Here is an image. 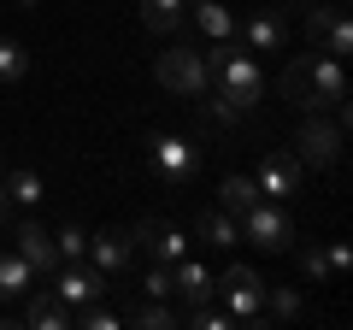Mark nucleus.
Instances as JSON below:
<instances>
[{
	"mask_svg": "<svg viewBox=\"0 0 353 330\" xmlns=\"http://www.w3.org/2000/svg\"><path fill=\"white\" fill-rule=\"evenodd\" d=\"M277 95L289 106H301V113H336V118H347V71H341V59L324 53V48L301 53V59L277 77Z\"/></svg>",
	"mask_w": 353,
	"mask_h": 330,
	"instance_id": "1",
	"label": "nucleus"
},
{
	"mask_svg": "<svg viewBox=\"0 0 353 330\" xmlns=\"http://www.w3.org/2000/svg\"><path fill=\"white\" fill-rule=\"evenodd\" d=\"M201 59H206V89L224 95L236 113H253V106L265 101V71H259V59H253V48L212 41V48H201Z\"/></svg>",
	"mask_w": 353,
	"mask_h": 330,
	"instance_id": "2",
	"label": "nucleus"
},
{
	"mask_svg": "<svg viewBox=\"0 0 353 330\" xmlns=\"http://www.w3.org/2000/svg\"><path fill=\"white\" fill-rule=\"evenodd\" d=\"M153 77H159V89L183 95V101H201L206 95V59L194 41H171V48L153 59Z\"/></svg>",
	"mask_w": 353,
	"mask_h": 330,
	"instance_id": "3",
	"label": "nucleus"
},
{
	"mask_svg": "<svg viewBox=\"0 0 353 330\" xmlns=\"http://www.w3.org/2000/svg\"><path fill=\"white\" fill-rule=\"evenodd\" d=\"M218 295H224V307L236 313V324H241V330L271 324V318H265V278H259L253 266H224V278H218Z\"/></svg>",
	"mask_w": 353,
	"mask_h": 330,
	"instance_id": "4",
	"label": "nucleus"
},
{
	"mask_svg": "<svg viewBox=\"0 0 353 330\" xmlns=\"http://www.w3.org/2000/svg\"><path fill=\"white\" fill-rule=\"evenodd\" d=\"M294 159H301V165H318V171H336V165H341V118L336 113H306V124L301 130H294Z\"/></svg>",
	"mask_w": 353,
	"mask_h": 330,
	"instance_id": "5",
	"label": "nucleus"
},
{
	"mask_svg": "<svg viewBox=\"0 0 353 330\" xmlns=\"http://www.w3.org/2000/svg\"><path fill=\"white\" fill-rule=\"evenodd\" d=\"M236 224H241V242H253L265 254H289L294 248V224H289V213H283L277 201H253Z\"/></svg>",
	"mask_w": 353,
	"mask_h": 330,
	"instance_id": "6",
	"label": "nucleus"
},
{
	"mask_svg": "<svg viewBox=\"0 0 353 330\" xmlns=\"http://www.w3.org/2000/svg\"><path fill=\"white\" fill-rule=\"evenodd\" d=\"M301 183H306V165L294 159L289 148H271L259 159V177H253V189L265 195V201H294L301 195Z\"/></svg>",
	"mask_w": 353,
	"mask_h": 330,
	"instance_id": "7",
	"label": "nucleus"
},
{
	"mask_svg": "<svg viewBox=\"0 0 353 330\" xmlns=\"http://www.w3.org/2000/svg\"><path fill=\"white\" fill-rule=\"evenodd\" d=\"M148 153H153V165H159V177L171 183V189H189L194 171H201V148H194L189 136H153Z\"/></svg>",
	"mask_w": 353,
	"mask_h": 330,
	"instance_id": "8",
	"label": "nucleus"
},
{
	"mask_svg": "<svg viewBox=\"0 0 353 330\" xmlns=\"http://www.w3.org/2000/svg\"><path fill=\"white\" fill-rule=\"evenodd\" d=\"M53 295H59L71 313H77V307H94V301H106V271L71 260V266H59V278H53Z\"/></svg>",
	"mask_w": 353,
	"mask_h": 330,
	"instance_id": "9",
	"label": "nucleus"
},
{
	"mask_svg": "<svg viewBox=\"0 0 353 330\" xmlns=\"http://www.w3.org/2000/svg\"><path fill=\"white\" fill-rule=\"evenodd\" d=\"M130 236H136V248H148L153 266H176V260L189 254V236H183V224H171V218H148V224H136Z\"/></svg>",
	"mask_w": 353,
	"mask_h": 330,
	"instance_id": "10",
	"label": "nucleus"
},
{
	"mask_svg": "<svg viewBox=\"0 0 353 330\" xmlns=\"http://www.w3.org/2000/svg\"><path fill=\"white\" fill-rule=\"evenodd\" d=\"M12 254H24L30 266H36V278L59 271V254H53V230H41L36 218H24V224L12 230Z\"/></svg>",
	"mask_w": 353,
	"mask_h": 330,
	"instance_id": "11",
	"label": "nucleus"
},
{
	"mask_svg": "<svg viewBox=\"0 0 353 330\" xmlns=\"http://www.w3.org/2000/svg\"><path fill=\"white\" fill-rule=\"evenodd\" d=\"M130 254H136V236H130V230H118V224L88 236V266H101L106 278H112V271H124Z\"/></svg>",
	"mask_w": 353,
	"mask_h": 330,
	"instance_id": "12",
	"label": "nucleus"
},
{
	"mask_svg": "<svg viewBox=\"0 0 353 330\" xmlns=\"http://www.w3.org/2000/svg\"><path fill=\"white\" fill-rule=\"evenodd\" d=\"M171 283H176V301H183V307H201V301H212V295H218V278L206 266H194L189 254L171 266Z\"/></svg>",
	"mask_w": 353,
	"mask_h": 330,
	"instance_id": "13",
	"label": "nucleus"
},
{
	"mask_svg": "<svg viewBox=\"0 0 353 330\" xmlns=\"http://www.w3.org/2000/svg\"><path fill=\"white\" fill-rule=\"evenodd\" d=\"M71 307H65L59 301V295H53V289H30V307H24V324H36V330H65V324H71Z\"/></svg>",
	"mask_w": 353,
	"mask_h": 330,
	"instance_id": "14",
	"label": "nucleus"
},
{
	"mask_svg": "<svg viewBox=\"0 0 353 330\" xmlns=\"http://www.w3.org/2000/svg\"><path fill=\"white\" fill-rule=\"evenodd\" d=\"M194 236H201L206 248H236L241 224H236V213H224V206H206V213L194 218Z\"/></svg>",
	"mask_w": 353,
	"mask_h": 330,
	"instance_id": "15",
	"label": "nucleus"
},
{
	"mask_svg": "<svg viewBox=\"0 0 353 330\" xmlns=\"http://www.w3.org/2000/svg\"><path fill=\"white\" fill-rule=\"evenodd\" d=\"M283 36H289V30H283L277 6H259V12L248 18V48L253 53H283Z\"/></svg>",
	"mask_w": 353,
	"mask_h": 330,
	"instance_id": "16",
	"label": "nucleus"
},
{
	"mask_svg": "<svg viewBox=\"0 0 353 330\" xmlns=\"http://www.w3.org/2000/svg\"><path fill=\"white\" fill-rule=\"evenodd\" d=\"M36 289V266L12 248H0V301H18V295Z\"/></svg>",
	"mask_w": 353,
	"mask_h": 330,
	"instance_id": "17",
	"label": "nucleus"
},
{
	"mask_svg": "<svg viewBox=\"0 0 353 330\" xmlns=\"http://www.w3.org/2000/svg\"><path fill=\"white\" fill-rule=\"evenodd\" d=\"M183 18H189V0H141V24L153 36H183Z\"/></svg>",
	"mask_w": 353,
	"mask_h": 330,
	"instance_id": "18",
	"label": "nucleus"
},
{
	"mask_svg": "<svg viewBox=\"0 0 353 330\" xmlns=\"http://www.w3.org/2000/svg\"><path fill=\"white\" fill-rule=\"evenodd\" d=\"M265 318H283V324L306 318V295L294 283H265Z\"/></svg>",
	"mask_w": 353,
	"mask_h": 330,
	"instance_id": "19",
	"label": "nucleus"
},
{
	"mask_svg": "<svg viewBox=\"0 0 353 330\" xmlns=\"http://www.w3.org/2000/svg\"><path fill=\"white\" fill-rule=\"evenodd\" d=\"M189 12H194V24H201L212 41L236 36V18H230V6H218V0H189Z\"/></svg>",
	"mask_w": 353,
	"mask_h": 330,
	"instance_id": "20",
	"label": "nucleus"
},
{
	"mask_svg": "<svg viewBox=\"0 0 353 330\" xmlns=\"http://www.w3.org/2000/svg\"><path fill=\"white\" fill-rule=\"evenodd\" d=\"M289 254L301 260V278H312V283H336V278H330V254H324V242H301V236H294Z\"/></svg>",
	"mask_w": 353,
	"mask_h": 330,
	"instance_id": "21",
	"label": "nucleus"
},
{
	"mask_svg": "<svg viewBox=\"0 0 353 330\" xmlns=\"http://www.w3.org/2000/svg\"><path fill=\"white\" fill-rule=\"evenodd\" d=\"M24 77H30V53H24V41L0 36V83H6V89H18Z\"/></svg>",
	"mask_w": 353,
	"mask_h": 330,
	"instance_id": "22",
	"label": "nucleus"
},
{
	"mask_svg": "<svg viewBox=\"0 0 353 330\" xmlns=\"http://www.w3.org/2000/svg\"><path fill=\"white\" fill-rule=\"evenodd\" d=\"M176 318H183L176 307H165V301H141V307H130V313H124V324H141V330H171Z\"/></svg>",
	"mask_w": 353,
	"mask_h": 330,
	"instance_id": "23",
	"label": "nucleus"
},
{
	"mask_svg": "<svg viewBox=\"0 0 353 330\" xmlns=\"http://www.w3.org/2000/svg\"><path fill=\"white\" fill-rule=\"evenodd\" d=\"M41 195H48V189H41L36 171H12V177H6V201H12V206H41Z\"/></svg>",
	"mask_w": 353,
	"mask_h": 330,
	"instance_id": "24",
	"label": "nucleus"
},
{
	"mask_svg": "<svg viewBox=\"0 0 353 330\" xmlns=\"http://www.w3.org/2000/svg\"><path fill=\"white\" fill-rule=\"evenodd\" d=\"M218 195H224V213H236V218L248 213L253 201H265V195L253 189V177H224V189H218Z\"/></svg>",
	"mask_w": 353,
	"mask_h": 330,
	"instance_id": "25",
	"label": "nucleus"
},
{
	"mask_svg": "<svg viewBox=\"0 0 353 330\" xmlns=\"http://www.w3.org/2000/svg\"><path fill=\"white\" fill-rule=\"evenodd\" d=\"M53 254H59V266L83 260V254H88V236H83V224H65V230H53Z\"/></svg>",
	"mask_w": 353,
	"mask_h": 330,
	"instance_id": "26",
	"label": "nucleus"
},
{
	"mask_svg": "<svg viewBox=\"0 0 353 330\" xmlns=\"http://www.w3.org/2000/svg\"><path fill=\"white\" fill-rule=\"evenodd\" d=\"M336 12H341V0L336 6H330V0H312V6H306V41H312V48L324 41V30L336 24Z\"/></svg>",
	"mask_w": 353,
	"mask_h": 330,
	"instance_id": "27",
	"label": "nucleus"
},
{
	"mask_svg": "<svg viewBox=\"0 0 353 330\" xmlns=\"http://www.w3.org/2000/svg\"><path fill=\"white\" fill-rule=\"evenodd\" d=\"M71 324H88V330H118V324H124V313H112V307H101V301H94V307H77V318H71Z\"/></svg>",
	"mask_w": 353,
	"mask_h": 330,
	"instance_id": "28",
	"label": "nucleus"
},
{
	"mask_svg": "<svg viewBox=\"0 0 353 330\" xmlns=\"http://www.w3.org/2000/svg\"><path fill=\"white\" fill-rule=\"evenodd\" d=\"M141 295H148V301H176V283H171V266H153L148 278H141Z\"/></svg>",
	"mask_w": 353,
	"mask_h": 330,
	"instance_id": "29",
	"label": "nucleus"
},
{
	"mask_svg": "<svg viewBox=\"0 0 353 330\" xmlns=\"http://www.w3.org/2000/svg\"><path fill=\"white\" fill-rule=\"evenodd\" d=\"M318 48H324V53H336V59H341V53L353 48V30H347V12H336V24L324 30V41H318Z\"/></svg>",
	"mask_w": 353,
	"mask_h": 330,
	"instance_id": "30",
	"label": "nucleus"
},
{
	"mask_svg": "<svg viewBox=\"0 0 353 330\" xmlns=\"http://www.w3.org/2000/svg\"><path fill=\"white\" fill-rule=\"evenodd\" d=\"M241 118H248V113H236V106H230L224 95H212V101H206V124H218V130H236Z\"/></svg>",
	"mask_w": 353,
	"mask_h": 330,
	"instance_id": "31",
	"label": "nucleus"
},
{
	"mask_svg": "<svg viewBox=\"0 0 353 330\" xmlns=\"http://www.w3.org/2000/svg\"><path fill=\"white\" fill-rule=\"evenodd\" d=\"M324 254H330V278H347V266H353V248H347V242H324Z\"/></svg>",
	"mask_w": 353,
	"mask_h": 330,
	"instance_id": "32",
	"label": "nucleus"
},
{
	"mask_svg": "<svg viewBox=\"0 0 353 330\" xmlns=\"http://www.w3.org/2000/svg\"><path fill=\"white\" fill-rule=\"evenodd\" d=\"M6 206H12V201H6V189H0V230H6Z\"/></svg>",
	"mask_w": 353,
	"mask_h": 330,
	"instance_id": "33",
	"label": "nucleus"
},
{
	"mask_svg": "<svg viewBox=\"0 0 353 330\" xmlns=\"http://www.w3.org/2000/svg\"><path fill=\"white\" fill-rule=\"evenodd\" d=\"M18 6H41V0H18Z\"/></svg>",
	"mask_w": 353,
	"mask_h": 330,
	"instance_id": "34",
	"label": "nucleus"
},
{
	"mask_svg": "<svg viewBox=\"0 0 353 330\" xmlns=\"http://www.w3.org/2000/svg\"><path fill=\"white\" fill-rule=\"evenodd\" d=\"M271 6H283V0H271Z\"/></svg>",
	"mask_w": 353,
	"mask_h": 330,
	"instance_id": "35",
	"label": "nucleus"
},
{
	"mask_svg": "<svg viewBox=\"0 0 353 330\" xmlns=\"http://www.w3.org/2000/svg\"><path fill=\"white\" fill-rule=\"evenodd\" d=\"M301 6H312V0H301Z\"/></svg>",
	"mask_w": 353,
	"mask_h": 330,
	"instance_id": "36",
	"label": "nucleus"
}]
</instances>
